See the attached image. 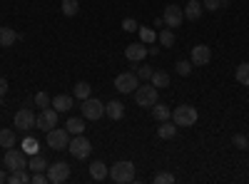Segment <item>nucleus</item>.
<instances>
[{"mask_svg":"<svg viewBox=\"0 0 249 184\" xmlns=\"http://www.w3.org/2000/svg\"><path fill=\"white\" fill-rule=\"evenodd\" d=\"M137 80H140V77H137L135 72H122V75L115 77V90L122 92V95H130V92H135L137 85H140Z\"/></svg>","mask_w":249,"mask_h":184,"instance_id":"6e6552de","label":"nucleus"},{"mask_svg":"<svg viewBox=\"0 0 249 184\" xmlns=\"http://www.w3.org/2000/svg\"><path fill=\"white\" fill-rule=\"evenodd\" d=\"M68 152L75 157V159H88L90 152H92V145L85 134H72L70 137V145H68Z\"/></svg>","mask_w":249,"mask_h":184,"instance_id":"7ed1b4c3","label":"nucleus"},{"mask_svg":"<svg viewBox=\"0 0 249 184\" xmlns=\"http://www.w3.org/2000/svg\"><path fill=\"white\" fill-rule=\"evenodd\" d=\"M140 37H142V43H144V45H152L155 40H157V33L150 30V28H140Z\"/></svg>","mask_w":249,"mask_h":184,"instance_id":"473e14b6","label":"nucleus"},{"mask_svg":"<svg viewBox=\"0 0 249 184\" xmlns=\"http://www.w3.org/2000/svg\"><path fill=\"white\" fill-rule=\"evenodd\" d=\"M177 134V125H175V122H160V127H157V137L160 139H172Z\"/></svg>","mask_w":249,"mask_h":184,"instance_id":"aec40b11","label":"nucleus"},{"mask_svg":"<svg viewBox=\"0 0 249 184\" xmlns=\"http://www.w3.org/2000/svg\"><path fill=\"white\" fill-rule=\"evenodd\" d=\"M8 182L10 184H28L30 182V174H28V169H15V172L8 174Z\"/></svg>","mask_w":249,"mask_h":184,"instance_id":"393cba45","label":"nucleus"},{"mask_svg":"<svg viewBox=\"0 0 249 184\" xmlns=\"http://www.w3.org/2000/svg\"><path fill=\"white\" fill-rule=\"evenodd\" d=\"M0 147H5V150L15 147V132L13 130H0Z\"/></svg>","mask_w":249,"mask_h":184,"instance_id":"bb28decb","label":"nucleus"},{"mask_svg":"<svg viewBox=\"0 0 249 184\" xmlns=\"http://www.w3.org/2000/svg\"><path fill=\"white\" fill-rule=\"evenodd\" d=\"M234 77H237V83H239V85H244V87H249V63H242V65L237 67V72H234Z\"/></svg>","mask_w":249,"mask_h":184,"instance_id":"a878e982","label":"nucleus"},{"mask_svg":"<svg viewBox=\"0 0 249 184\" xmlns=\"http://www.w3.org/2000/svg\"><path fill=\"white\" fill-rule=\"evenodd\" d=\"M210 60H212V48H210V45H195V48H192V60H190V63H192L195 67L210 65Z\"/></svg>","mask_w":249,"mask_h":184,"instance_id":"ddd939ff","label":"nucleus"},{"mask_svg":"<svg viewBox=\"0 0 249 184\" xmlns=\"http://www.w3.org/2000/svg\"><path fill=\"white\" fill-rule=\"evenodd\" d=\"M53 107H55L57 112L72 110V95H55V97H53Z\"/></svg>","mask_w":249,"mask_h":184,"instance_id":"6ab92c4d","label":"nucleus"},{"mask_svg":"<svg viewBox=\"0 0 249 184\" xmlns=\"http://www.w3.org/2000/svg\"><path fill=\"white\" fill-rule=\"evenodd\" d=\"M50 165H48V159L40 154V152H35V154H30V159H28V169H33V172H45Z\"/></svg>","mask_w":249,"mask_h":184,"instance_id":"a211bd4d","label":"nucleus"},{"mask_svg":"<svg viewBox=\"0 0 249 184\" xmlns=\"http://www.w3.org/2000/svg\"><path fill=\"white\" fill-rule=\"evenodd\" d=\"M3 182H8V174H5V169H0V184Z\"/></svg>","mask_w":249,"mask_h":184,"instance_id":"79ce46f5","label":"nucleus"},{"mask_svg":"<svg viewBox=\"0 0 249 184\" xmlns=\"http://www.w3.org/2000/svg\"><path fill=\"white\" fill-rule=\"evenodd\" d=\"M152 72H155V70H150V67H137V72H135V75H137L140 80H150V77H152Z\"/></svg>","mask_w":249,"mask_h":184,"instance_id":"58836bf2","label":"nucleus"},{"mask_svg":"<svg viewBox=\"0 0 249 184\" xmlns=\"http://www.w3.org/2000/svg\"><path fill=\"white\" fill-rule=\"evenodd\" d=\"M37 147H40V145H37V139H35V137H23V152H25L28 157L35 154Z\"/></svg>","mask_w":249,"mask_h":184,"instance_id":"2f4dec72","label":"nucleus"},{"mask_svg":"<svg viewBox=\"0 0 249 184\" xmlns=\"http://www.w3.org/2000/svg\"><path fill=\"white\" fill-rule=\"evenodd\" d=\"M202 3H199V0H190V3H187L184 8H182V13H184V20H192V23H195V20H199V15H202Z\"/></svg>","mask_w":249,"mask_h":184,"instance_id":"2eb2a0df","label":"nucleus"},{"mask_svg":"<svg viewBox=\"0 0 249 184\" xmlns=\"http://www.w3.org/2000/svg\"><path fill=\"white\" fill-rule=\"evenodd\" d=\"M122 30H124V33H135V30H140L137 20H132V17H124V20H122Z\"/></svg>","mask_w":249,"mask_h":184,"instance_id":"e433bc0d","label":"nucleus"},{"mask_svg":"<svg viewBox=\"0 0 249 184\" xmlns=\"http://www.w3.org/2000/svg\"><path fill=\"white\" fill-rule=\"evenodd\" d=\"M147 55H150V50L144 48V43H130L124 48V57H127L130 63H140V60H144Z\"/></svg>","mask_w":249,"mask_h":184,"instance_id":"4468645a","label":"nucleus"},{"mask_svg":"<svg viewBox=\"0 0 249 184\" xmlns=\"http://www.w3.org/2000/svg\"><path fill=\"white\" fill-rule=\"evenodd\" d=\"M20 40V35L13 28H0V48H13Z\"/></svg>","mask_w":249,"mask_h":184,"instance_id":"f3484780","label":"nucleus"},{"mask_svg":"<svg viewBox=\"0 0 249 184\" xmlns=\"http://www.w3.org/2000/svg\"><path fill=\"white\" fill-rule=\"evenodd\" d=\"M105 115L110 119H122L124 117V105H122L120 100H110L107 105H105Z\"/></svg>","mask_w":249,"mask_h":184,"instance_id":"dca6fc26","label":"nucleus"},{"mask_svg":"<svg viewBox=\"0 0 249 184\" xmlns=\"http://www.w3.org/2000/svg\"><path fill=\"white\" fill-rule=\"evenodd\" d=\"M3 165L8 172H15V169H28V154L23 150H5V157H3Z\"/></svg>","mask_w":249,"mask_h":184,"instance_id":"20e7f679","label":"nucleus"},{"mask_svg":"<svg viewBox=\"0 0 249 184\" xmlns=\"http://www.w3.org/2000/svg\"><path fill=\"white\" fill-rule=\"evenodd\" d=\"M110 179L117 182V184H130L135 179V165L130 159H124V162H117V165L110 167Z\"/></svg>","mask_w":249,"mask_h":184,"instance_id":"f257e3e1","label":"nucleus"},{"mask_svg":"<svg viewBox=\"0 0 249 184\" xmlns=\"http://www.w3.org/2000/svg\"><path fill=\"white\" fill-rule=\"evenodd\" d=\"M162 20H164V25H167V28L172 30V28H179V25L184 23V13H182V8H179V5H167V8H164Z\"/></svg>","mask_w":249,"mask_h":184,"instance_id":"9b49d317","label":"nucleus"},{"mask_svg":"<svg viewBox=\"0 0 249 184\" xmlns=\"http://www.w3.org/2000/svg\"><path fill=\"white\" fill-rule=\"evenodd\" d=\"M35 127L45 130V132H50L53 127H57V110H55V107L40 110V115L35 117Z\"/></svg>","mask_w":249,"mask_h":184,"instance_id":"1a4fd4ad","label":"nucleus"},{"mask_svg":"<svg viewBox=\"0 0 249 184\" xmlns=\"http://www.w3.org/2000/svg\"><path fill=\"white\" fill-rule=\"evenodd\" d=\"M68 177H70V165H65V162H55V165L48 167V182L53 184L68 182Z\"/></svg>","mask_w":249,"mask_h":184,"instance_id":"9d476101","label":"nucleus"},{"mask_svg":"<svg viewBox=\"0 0 249 184\" xmlns=\"http://www.w3.org/2000/svg\"><path fill=\"white\" fill-rule=\"evenodd\" d=\"M232 145H234L237 150H247V147H249V139H247L244 134H234V137H232Z\"/></svg>","mask_w":249,"mask_h":184,"instance_id":"4c0bfd02","label":"nucleus"},{"mask_svg":"<svg viewBox=\"0 0 249 184\" xmlns=\"http://www.w3.org/2000/svg\"><path fill=\"white\" fill-rule=\"evenodd\" d=\"M150 83H152L157 90H162V87H170V75L164 72V70H155V72H152V77H150Z\"/></svg>","mask_w":249,"mask_h":184,"instance_id":"5701e85b","label":"nucleus"},{"mask_svg":"<svg viewBox=\"0 0 249 184\" xmlns=\"http://www.w3.org/2000/svg\"><path fill=\"white\" fill-rule=\"evenodd\" d=\"M35 105H37L40 110H45V107H50V105H53V100H50V95H48V92H37V95H35Z\"/></svg>","mask_w":249,"mask_h":184,"instance_id":"72a5a7b5","label":"nucleus"},{"mask_svg":"<svg viewBox=\"0 0 249 184\" xmlns=\"http://www.w3.org/2000/svg\"><path fill=\"white\" fill-rule=\"evenodd\" d=\"M157 40H160V45H162V48H172L177 37H175V33L167 28V30H162V33L157 35Z\"/></svg>","mask_w":249,"mask_h":184,"instance_id":"cd10ccee","label":"nucleus"},{"mask_svg":"<svg viewBox=\"0 0 249 184\" xmlns=\"http://www.w3.org/2000/svg\"><path fill=\"white\" fill-rule=\"evenodd\" d=\"M175 70L182 75V77H187L192 72V63H187V60H177V65H175Z\"/></svg>","mask_w":249,"mask_h":184,"instance_id":"f704fd0d","label":"nucleus"},{"mask_svg":"<svg viewBox=\"0 0 249 184\" xmlns=\"http://www.w3.org/2000/svg\"><path fill=\"white\" fill-rule=\"evenodd\" d=\"M82 117L85 119H90V122H95V119H100L102 115H105V105H102L100 100H95V97H88V100H82Z\"/></svg>","mask_w":249,"mask_h":184,"instance_id":"0eeeda50","label":"nucleus"},{"mask_svg":"<svg viewBox=\"0 0 249 184\" xmlns=\"http://www.w3.org/2000/svg\"><path fill=\"white\" fill-rule=\"evenodd\" d=\"M62 13H65L68 17H75L80 13V3L77 0H62Z\"/></svg>","mask_w":249,"mask_h":184,"instance_id":"c85d7f7f","label":"nucleus"},{"mask_svg":"<svg viewBox=\"0 0 249 184\" xmlns=\"http://www.w3.org/2000/svg\"><path fill=\"white\" fill-rule=\"evenodd\" d=\"M72 97H77V100H88V97H90V85H88V83H77L75 90H72Z\"/></svg>","mask_w":249,"mask_h":184,"instance_id":"7c9ffc66","label":"nucleus"},{"mask_svg":"<svg viewBox=\"0 0 249 184\" xmlns=\"http://www.w3.org/2000/svg\"><path fill=\"white\" fill-rule=\"evenodd\" d=\"M155 182H157V184H175V174L160 172V174H155Z\"/></svg>","mask_w":249,"mask_h":184,"instance_id":"c9c22d12","label":"nucleus"},{"mask_svg":"<svg viewBox=\"0 0 249 184\" xmlns=\"http://www.w3.org/2000/svg\"><path fill=\"white\" fill-rule=\"evenodd\" d=\"M230 5V0H204V10H210V13H217V10H222V8H227Z\"/></svg>","mask_w":249,"mask_h":184,"instance_id":"c756f323","label":"nucleus"},{"mask_svg":"<svg viewBox=\"0 0 249 184\" xmlns=\"http://www.w3.org/2000/svg\"><path fill=\"white\" fill-rule=\"evenodd\" d=\"M13 125H15L18 130L28 132V130H33V127H35V115H33L28 107L18 110V112H15V117H13Z\"/></svg>","mask_w":249,"mask_h":184,"instance_id":"f8f14e48","label":"nucleus"},{"mask_svg":"<svg viewBox=\"0 0 249 184\" xmlns=\"http://www.w3.org/2000/svg\"><path fill=\"white\" fill-rule=\"evenodd\" d=\"M152 117H155L157 122H167V119H172V110H170L167 105H160V102H155V105H152Z\"/></svg>","mask_w":249,"mask_h":184,"instance_id":"4be33fe9","label":"nucleus"},{"mask_svg":"<svg viewBox=\"0 0 249 184\" xmlns=\"http://www.w3.org/2000/svg\"><path fill=\"white\" fill-rule=\"evenodd\" d=\"M65 130L70 134H85V119H80V117H70L65 122Z\"/></svg>","mask_w":249,"mask_h":184,"instance_id":"b1692460","label":"nucleus"},{"mask_svg":"<svg viewBox=\"0 0 249 184\" xmlns=\"http://www.w3.org/2000/svg\"><path fill=\"white\" fill-rule=\"evenodd\" d=\"M45 139H48V147H53L55 152H60V150H68V145H70V132L62 130V127H53V130L45 134Z\"/></svg>","mask_w":249,"mask_h":184,"instance_id":"423d86ee","label":"nucleus"},{"mask_svg":"<svg viewBox=\"0 0 249 184\" xmlns=\"http://www.w3.org/2000/svg\"><path fill=\"white\" fill-rule=\"evenodd\" d=\"M132 95H135V102L140 107H152L157 102V97H160V90L150 83V85H137V90Z\"/></svg>","mask_w":249,"mask_h":184,"instance_id":"39448f33","label":"nucleus"},{"mask_svg":"<svg viewBox=\"0 0 249 184\" xmlns=\"http://www.w3.org/2000/svg\"><path fill=\"white\" fill-rule=\"evenodd\" d=\"M90 177L95 182H102L105 177H110V169L105 167V162H92V165H90Z\"/></svg>","mask_w":249,"mask_h":184,"instance_id":"412c9836","label":"nucleus"},{"mask_svg":"<svg viewBox=\"0 0 249 184\" xmlns=\"http://www.w3.org/2000/svg\"><path fill=\"white\" fill-rule=\"evenodd\" d=\"M197 119H199V115L192 105H179V107L172 110V122L177 127H192Z\"/></svg>","mask_w":249,"mask_h":184,"instance_id":"f03ea898","label":"nucleus"},{"mask_svg":"<svg viewBox=\"0 0 249 184\" xmlns=\"http://www.w3.org/2000/svg\"><path fill=\"white\" fill-rule=\"evenodd\" d=\"M30 182H33V184H45V182H48V174H45V172H35V174L30 177Z\"/></svg>","mask_w":249,"mask_h":184,"instance_id":"ea45409f","label":"nucleus"},{"mask_svg":"<svg viewBox=\"0 0 249 184\" xmlns=\"http://www.w3.org/2000/svg\"><path fill=\"white\" fill-rule=\"evenodd\" d=\"M5 92H8V80L0 77V97H5Z\"/></svg>","mask_w":249,"mask_h":184,"instance_id":"a19ab883","label":"nucleus"}]
</instances>
